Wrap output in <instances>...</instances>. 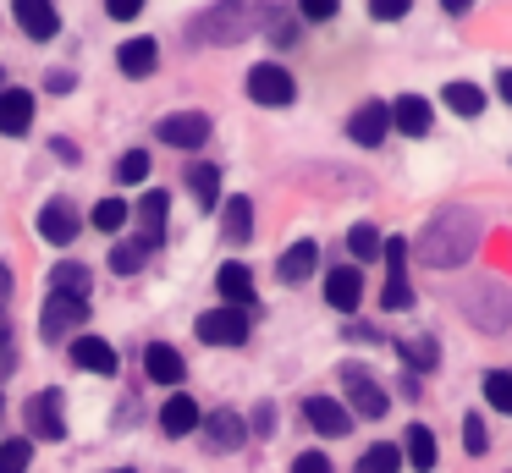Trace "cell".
Segmentation results:
<instances>
[{"label":"cell","mask_w":512,"mask_h":473,"mask_svg":"<svg viewBox=\"0 0 512 473\" xmlns=\"http://www.w3.org/2000/svg\"><path fill=\"white\" fill-rule=\"evenodd\" d=\"M441 99L457 110V116H479V110H485V88H474V83H446Z\"/></svg>","instance_id":"obj_29"},{"label":"cell","mask_w":512,"mask_h":473,"mask_svg":"<svg viewBox=\"0 0 512 473\" xmlns=\"http://www.w3.org/2000/svg\"><path fill=\"white\" fill-rule=\"evenodd\" d=\"M78 226H83V215L67 204V198H50V204L39 209V237L56 242V248H67V242L78 237Z\"/></svg>","instance_id":"obj_11"},{"label":"cell","mask_w":512,"mask_h":473,"mask_svg":"<svg viewBox=\"0 0 512 473\" xmlns=\"http://www.w3.org/2000/svg\"><path fill=\"white\" fill-rule=\"evenodd\" d=\"M463 314L474 319L479 330H490V336H501V330L512 325V286L507 281H479L463 292Z\"/></svg>","instance_id":"obj_3"},{"label":"cell","mask_w":512,"mask_h":473,"mask_svg":"<svg viewBox=\"0 0 512 473\" xmlns=\"http://www.w3.org/2000/svg\"><path fill=\"white\" fill-rule=\"evenodd\" d=\"M292 473H331V457H325V451H303V457L292 462Z\"/></svg>","instance_id":"obj_42"},{"label":"cell","mask_w":512,"mask_h":473,"mask_svg":"<svg viewBox=\"0 0 512 473\" xmlns=\"http://www.w3.org/2000/svg\"><path fill=\"white\" fill-rule=\"evenodd\" d=\"M155 138L171 143V149H199L204 138H210V116H199V110H177V116H160L155 121Z\"/></svg>","instance_id":"obj_8"},{"label":"cell","mask_w":512,"mask_h":473,"mask_svg":"<svg viewBox=\"0 0 512 473\" xmlns=\"http://www.w3.org/2000/svg\"><path fill=\"white\" fill-rule=\"evenodd\" d=\"M221 231H226V242H254V204L243 193L221 204Z\"/></svg>","instance_id":"obj_24"},{"label":"cell","mask_w":512,"mask_h":473,"mask_svg":"<svg viewBox=\"0 0 512 473\" xmlns=\"http://www.w3.org/2000/svg\"><path fill=\"white\" fill-rule=\"evenodd\" d=\"M116 473H133V468H116Z\"/></svg>","instance_id":"obj_51"},{"label":"cell","mask_w":512,"mask_h":473,"mask_svg":"<svg viewBox=\"0 0 512 473\" xmlns=\"http://www.w3.org/2000/svg\"><path fill=\"white\" fill-rule=\"evenodd\" d=\"M0 297H12V270H6V259H0Z\"/></svg>","instance_id":"obj_48"},{"label":"cell","mask_w":512,"mask_h":473,"mask_svg":"<svg viewBox=\"0 0 512 473\" xmlns=\"http://www.w3.org/2000/svg\"><path fill=\"white\" fill-rule=\"evenodd\" d=\"M144 374H149L155 385H177L182 374H188V363H182L177 347H166V341H149V347H144Z\"/></svg>","instance_id":"obj_16"},{"label":"cell","mask_w":512,"mask_h":473,"mask_svg":"<svg viewBox=\"0 0 512 473\" xmlns=\"http://www.w3.org/2000/svg\"><path fill=\"white\" fill-rule=\"evenodd\" d=\"M314 264H320V248H314L309 237H298V242H292V248L276 259V275H281L287 286H303V281L314 275Z\"/></svg>","instance_id":"obj_17"},{"label":"cell","mask_w":512,"mask_h":473,"mask_svg":"<svg viewBox=\"0 0 512 473\" xmlns=\"http://www.w3.org/2000/svg\"><path fill=\"white\" fill-rule=\"evenodd\" d=\"M248 94H254V105L281 110V105H292V99H298V83H292V72L281 61H259L254 72H248Z\"/></svg>","instance_id":"obj_4"},{"label":"cell","mask_w":512,"mask_h":473,"mask_svg":"<svg viewBox=\"0 0 512 473\" xmlns=\"http://www.w3.org/2000/svg\"><path fill=\"white\" fill-rule=\"evenodd\" d=\"M67 435V402L61 391H39L28 402V440H61Z\"/></svg>","instance_id":"obj_7"},{"label":"cell","mask_w":512,"mask_h":473,"mask_svg":"<svg viewBox=\"0 0 512 473\" xmlns=\"http://www.w3.org/2000/svg\"><path fill=\"white\" fill-rule=\"evenodd\" d=\"M34 462V440H0V473H28Z\"/></svg>","instance_id":"obj_33"},{"label":"cell","mask_w":512,"mask_h":473,"mask_svg":"<svg viewBox=\"0 0 512 473\" xmlns=\"http://www.w3.org/2000/svg\"><path fill=\"white\" fill-rule=\"evenodd\" d=\"M199 341L204 347H243L248 341V308H210L199 314Z\"/></svg>","instance_id":"obj_5"},{"label":"cell","mask_w":512,"mask_h":473,"mask_svg":"<svg viewBox=\"0 0 512 473\" xmlns=\"http://www.w3.org/2000/svg\"><path fill=\"white\" fill-rule=\"evenodd\" d=\"M166 209H171V198L149 187V193H144V204H138V226H144V237H138V248H144V253L155 248L160 237H166Z\"/></svg>","instance_id":"obj_20"},{"label":"cell","mask_w":512,"mask_h":473,"mask_svg":"<svg viewBox=\"0 0 512 473\" xmlns=\"http://www.w3.org/2000/svg\"><path fill=\"white\" fill-rule=\"evenodd\" d=\"M105 11H111L116 22H127V17H138V11H144V0H105Z\"/></svg>","instance_id":"obj_43"},{"label":"cell","mask_w":512,"mask_h":473,"mask_svg":"<svg viewBox=\"0 0 512 473\" xmlns=\"http://www.w3.org/2000/svg\"><path fill=\"white\" fill-rule=\"evenodd\" d=\"M116 66H122L127 77H149L160 66V44L155 39H127L122 50H116Z\"/></svg>","instance_id":"obj_23"},{"label":"cell","mask_w":512,"mask_h":473,"mask_svg":"<svg viewBox=\"0 0 512 473\" xmlns=\"http://www.w3.org/2000/svg\"><path fill=\"white\" fill-rule=\"evenodd\" d=\"M83 319H89V303L50 292V297H45V314H39V325H45V341H61L72 325H83Z\"/></svg>","instance_id":"obj_10"},{"label":"cell","mask_w":512,"mask_h":473,"mask_svg":"<svg viewBox=\"0 0 512 473\" xmlns=\"http://www.w3.org/2000/svg\"><path fill=\"white\" fill-rule=\"evenodd\" d=\"M347 248H353L358 259H375V253H380V231L375 226H353V231H347Z\"/></svg>","instance_id":"obj_37"},{"label":"cell","mask_w":512,"mask_h":473,"mask_svg":"<svg viewBox=\"0 0 512 473\" xmlns=\"http://www.w3.org/2000/svg\"><path fill=\"white\" fill-rule=\"evenodd\" d=\"M265 17H270L265 0H221V6H210L188 33L204 44H232V39H248L254 28H265Z\"/></svg>","instance_id":"obj_2"},{"label":"cell","mask_w":512,"mask_h":473,"mask_svg":"<svg viewBox=\"0 0 512 473\" xmlns=\"http://www.w3.org/2000/svg\"><path fill=\"white\" fill-rule=\"evenodd\" d=\"M204 429H210V440H215L221 451L243 446V435H248V424L232 413V407H215V413H204Z\"/></svg>","instance_id":"obj_26"},{"label":"cell","mask_w":512,"mask_h":473,"mask_svg":"<svg viewBox=\"0 0 512 473\" xmlns=\"http://www.w3.org/2000/svg\"><path fill=\"white\" fill-rule=\"evenodd\" d=\"M485 402L496 413H512V369H490L485 374Z\"/></svg>","instance_id":"obj_31"},{"label":"cell","mask_w":512,"mask_h":473,"mask_svg":"<svg viewBox=\"0 0 512 473\" xmlns=\"http://www.w3.org/2000/svg\"><path fill=\"white\" fill-rule=\"evenodd\" d=\"M270 413H276V407H254V429H259V435H270V429H276V418H270Z\"/></svg>","instance_id":"obj_44"},{"label":"cell","mask_w":512,"mask_h":473,"mask_svg":"<svg viewBox=\"0 0 512 473\" xmlns=\"http://www.w3.org/2000/svg\"><path fill=\"white\" fill-rule=\"evenodd\" d=\"M188 187H193V204L199 209H215L221 204V171H215V165H188Z\"/></svg>","instance_id":"obj_27"},{"label":"cell","mask_w":512,"mask_h":473,"mask_svg":"<svg viewBox=\"0 0 512 473\" xmlns=\"http://www.w3.org/2000/svg\"><path fill=\"white\" fill-rule=\"evenodd\" d=\"M342 385H347V413H358V418H386L391 413L386 391H380L358 363H347V369H342Z\"/></svg>","instance_id":"obj_6"},{"label":"cell","mask_w":512,"mask_h":473,"mask_svg":"<svg viewBox=\"0 0 512 473\" xmlns=\"http://www.w3.org/2000/svg\"><path fill=\"white\" fill-rule=\"evenodd\" d=\"M215 286H221L226 308H248V303H254V275H248L243 264H221V275H215Z\"/></svg>","instance_id":"obj_25"},{"label":"cell","mask_w":512,"mask_h":473,"mask_svg":"<svg viewBox=\"0 0 512 473\" xmlns=\"http://www.w3.org/2000/svg\"><path fill=\"white\" fill-rule=\"evenodd\" d=\"M380 303L391 308V314H402V308H413V286H408V270H391V281H386V292H380Z\"/></svg>","instance_id":"obj_34"},{"label":"cell","mask_w":512,"mask_h":473,"mask_svg":"<svg viewBox=\"0 0 512 473\" xmlns=\"http://www.w3.org/2000/svg\"><path fill=\"white\" fill-rule=\"evenodd\" d=\"M402 358H408V369H419V374H430L435 363H441V347H435L430 336H419V341H402Z\"/></svg>","instance_id":"obj_32"},{"label":"cell","mask_w":512,"mask_h":473,"mask_svg":"<svg viewBox=\"0 0 512 473\" xmlns=\"http://www.w3.org/2000/svg\"><path fill=\"white\" fill-rule=\"evenodd\" d=\"M72 363L89 374H116V347L105 336H78L72 341Z\"/></svg>","instance_id":"obj_19"},{"label":"cell","mask_w":512,"mask_h":473,"mask_svg":"<svg viewBox=\"0 0 512 473\" xmlns=\"http://www.w3.org/2000/svg\"><path fill=\"white\" fill-rule=\"evenodd\" d=\"M50 286H56L61 297H89V286H94V275L83 270V264H56V270H50Z\"/></svg>","instance_id":"obj_28"},{"label":"cell","mask_w":512,"mask_h":473,"mask_svg":"<svg viewBox=\"0 0 512 473\" xmlns=\"http://www.w3.org/2000/svg\"><path fill=\"white\" fill-rule=\"evenodd\" d=\"M28 127H34V94L28 88H0V132L23 138Z\"/></svg>","instance_id":"obj_13"},{"label":"cell","mask_w":512,"mask_h":473,"mask_svg":"<svg viewBox=\"0 0 512 473\" xmlns=\"http://www.w3.org/2000/svg\"><path fill=\"white\" fill-rule=\"evenodd\" d=\"M408 6H413V0H369V17L397 22V17H408Z\"/></svg>","instance_id":"obj_40"},{"label":"cell","mask_w":512,"mask_h":473,"mask_svg":"<svg viewBox=\"0 0 512 473\" xmlns=\"http://www.w3.org/2000/svg\"><path fill=\"white\" fill-rule=\"evenodd\" d=\"M204 424V407L199 402H193V396H171V402L166 407H160V429H166V435L171 440H182V435H193V429H199Z\"/></svg>","instance_id":"obj_15"},{"label":"cell","mask_w":512,"mask_h":473,"mask_svg":"<svg viewBox=\"0 0 512 473\" xmlns=\"http://www.w3.org/2000/svg\"><path fill=\"white\" fill-rule=\"evenodd\" d=\"M496 88H501V99L512 105V72H501V77H496Z\"/></svg>","instance_id":"obj_49"},{"label":"cell","mask_w":512,"mask_h":473,"mask_svg":"<svg viewBox=\"0 0 512 473\" xmlns=\"http://www.w3.org/2000/svg\"><path fill=\"white\" fill-rule=\"evenodd\" d=\"M138 264H144V248H138V242H116L111 248V270L116 275H133Z\"/></svg>","instance_id":"obj_38"},{"label":"cell","mask_w":512,"mask_h":473,"mask_svg":"<svg viewBox=\"0 0 512 473\" xmlns=\"http://www.w3.org/2000/svg\"><path fill=\"white\" fill-rule=\"evenodd\" d=\"M89 220H94V231H105V237H116V231L127 226V204H122V198H100Z\"/></svg>","instance_id":"obj_30"},{"label":"cell","mask_w":512,"mask_h":473,"mask_svg":"<svg viewBox=\"0 0 512 473\" xmlns=\"http://www.w3.org/2000/svg\"><path fill=\"white\" fill-rule=\"evenodd\" d=\"M397 468H402L397 446H369L364 457H358V473H397Z\"/></svg>","instance_id":"obj_35"},{"label":"cell","mask_w":512,"mask_h":473,"mask_svg":"<svg viewBox=\"0 0 512 473\" xmlns=\"http://www.w3.org/2000/svg\"><path fill=\"white\" fill-rule=\"evenodd\" d=\"M303 418H309L325 440H336V435H347V429H353V413H347L342 402H331V396H309V402H303Z\"/></svg>","instance_id":"obj_14"},{"label":"cell","mask_w":512,"mask_h":473,"mask_svg":"<svg viewBox=\"0 0 512 473\" xmlns=\"http://www.w3.org/2000/svg\"><path fill=\"white\" fill-rule=\"evenodd\" d=\"M435 457H441V446H435L430 424H408V435H402V462H413L419 473H430Z\"/></svg>","instance_id":"obj_22"},{"label":"cell","mask_w":512,"mask_h":473,"mask_svg":"<svg viewBox=\"0 0 512 473\" xmlns=\"http://www.w3.org/2000/svg\"><path fill=\"white\" fill-rule=\"evenodd\" d=\"M12 11H17V22H23V33L39 44L61 33V11L50 6V0H12Z\"/></svg>","instance_id":"obj_12"},{"label":"cell","mask_w":512,"mask_h":473,"mask_svg":"<svg viewBox=\"0 0 512 473\" xmlns=\"http://www.w3.org/2000/svg\"><path fill=\"white\" fill-rule=\"evenodd\" d=\"M386 132H391V105L386 99H369V105H358L353 116H347V138L364 143V149H375Z\"/></svg>","instance_id":"obj_9"},{"label":"cell","mask_w":512,"mask_h":473,"mask_svg":"<svg viewBox=\"0 0 512 473\" xmlns=\"http://www.w3.org/2000/svg\"><path fill=\"white\" fill-rule=\"evenodd\" d=\"M50 149H56V154H61V160H67V165H78V149H72V143H67V138H56V143H50Z\"/></svg>","instance_id":"obj_45"},{"label":"cell","mask_w":512,"mask_h":473,"mask_svg":"<svg viewBox=\"0 0 512 473\" xmlns=\"http://www.w3.org/2000/svg\"><path fill=\"white\" fill-rule=\"evenodd\" d=\"M463 446L474 451V457H485L490 435H485V424H479V413H468V418H463Z\"/></svg>","instance_id":"obj_39"},{"label":"cell","mask_w":512,"mask_h":473,"mask_svg":"<svg viewBox=\"0 0 512 473\" xmlns=\"http://www.w3.org/2000/svg\"><path fill=\"white\" fill-rule=\"evenodd\" d=\"M45 83H50V88H56V94H67V88H72V72H50V77H45Z\"/></svg>","instance_id":"obj_46"},{"label":"cell","mask_w":512,"mask_h":473,"mask_svg":"<svg viewBox=\"0 0 512 473\" xmlns=\"http://www.w3.org/2000/svg\"><path fill=\"white\" fill-rule=\"evenodd\" d=\"M391 127L408 132V138H424V132H430V99H419V94L391 99Z\"/></svg>","instance_id":"obj_18"},{"label":"cell","mask_w":512,"mask_h":473,"mask_svg":"<svg viewBox=\"0 0 512 473\" xmlns=\"http://www.w3.org/2000/svg\"><path fill=\"white\" fill-rule=\"evenodd\" d=\"M0 347H12V319H6V308H0Z\"/></svg>","instance_id":"obj_47"},{"label":"cell","mask_w":512,"mask_h":473,"mask_svg":"<svg viewBox=\"0 0 512 473\" xmlns=\"http://www.w3.org/2000/svg\"><path fill=\"white\" fill-rule=\"evenodd\" d=\"M144 176H149V149H127L122 160H116V182H122V187L144 182Z\"/></svg>","instance_id":"obj_36"},{"label":"cell","mask_w":512,"mask_h":473,"mask_svg":"<svg viewBox=\"0 0 512 473\" xmlns=\"http://www.w3.org/2000/svg\"><path fill=\"white\" fill-rule=\"evenodd\" d=\"M358 297H364V281H358V270H347V264H342V270H331V275H325V303H331V308L353 314V308H358Z\"/></svg>","instance_id":"obj_21"},{"label":"cell","mask_w":512,"mask_h":473,"mask_svg":"<svg viewBox=\"0 0 512 473\" xmlns=\"http://www.w3.org/2000/svg\"><path fill=\"white\" fill-rule=\"evenodd\" d=\"M441 6H446V11H468L474 0H441Z\"/></svg>","instance_id":"obj_50"},{"label":"cell","mask_w":512,"mask_h":473,"mask_svg":"<svg viewBox=\"0 0 512 473\" xmlns=\"http://www.w3.org/2000/svg\"><path fill=\"white\" fill-rule=\"evenodd\" d=\"M479 248V215L463 204H446L424 220V231L413 237V253H419L430 270H452V264H468Z\"/></svg>","instance_id":"obj_1"},{"label":"cell","mask_w":512,"mask_h":473,"mask_svg":"<svg viewBox=\"0 0 512 473\" xmlns=\"http://www.w3.org/2000/svg\"><path fill=\"white\" fill-rule=\"evenodd\" d=\"M298 11H303L309 22H331V17H336V0H298Z\"/></svg>","instance_id":"obj_41"}]
</instances>
